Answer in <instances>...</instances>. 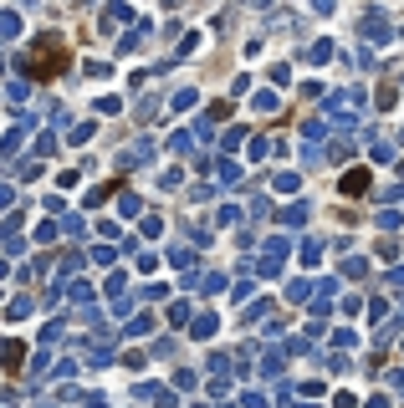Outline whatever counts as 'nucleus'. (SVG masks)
Instances as JSON below:
<instances>
[{
    "instance_id": "1",
    "label": "nucleus",
    "mask_w": 404,
    "mask_h": 408,
    "mask_svg": "<svg viewBox=\"0 0 404 408\" xmlns=\"http://www.w3.org/2000/svg\"><path fill=\"white\" fill-rule=\"evenodd\" d=\"M67 67H72V47H67V41H57V36H41L36 51H31V77L36 82H57Z\"/></svg>"
},
{
    "instance_id": "2",
    "label": "nucleus",
    "mask_w": 404,
    "mask_h": 408,
    "mask_svg": "<svg viewBox=\"0 0 404 408\" xmlns=\"http://www.w3.org/2000/svg\"><path fill=\"white\" fill-rule=\"evenodd\" d=\"M369 189V168H348L343 174V194H364Z\"/></svg>"
}]
</instances>
